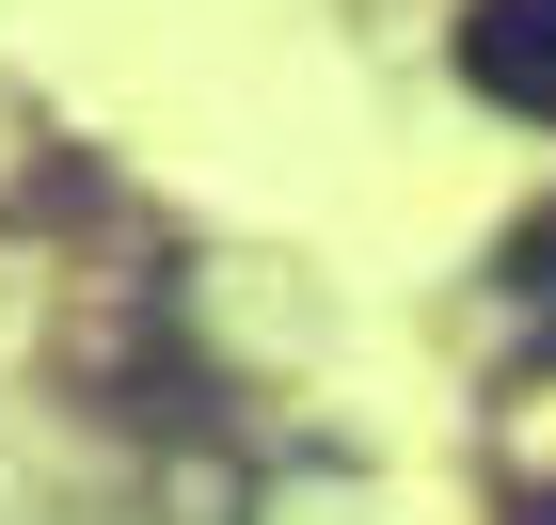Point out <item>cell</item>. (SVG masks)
Here are the masks:
<instances>
[{
  "mask_svg": "<svg viewBox=\"0 0 556 525\" xmlns=\"http://www.w3.org/2000/svg\"><path fill=\"white\" fill-rule=\"evenodd\" d=\"M525 525H556V510H525Z\"/></svg>",
  "mask_w": 556,
  "mask_h": 525,
  "instance_id": "obj_3",
  "label": "cell"
},
{
  "mask_svg": "<svg viewBox=\"0 0 556 525\" xmlns=\"http://www.w3.org/2000/svg\"><path fill=\"white\" fill-rule=\"evenodd\" d=\"M509 287H525V303L556 318V208H541V223H525V239H509Z\"/></svg>",
  "mask_w": 556,
  "mask_h": 525,
  "instance_id": "obj_2",
  "label": "cell"
},
{
  "mask_svg": "<svg viewBox=\"0 0 556 525\" xmlns=\"http://www.w3.org/2000/svg\"><path fill=\"white\" fill-rule=\"evenodd\" d=\"M462 80L525 128H556V0H477L462 16Z\"/></svg>",
  "mask_w": 556,
  "mask_h": 525,
  "instance_id": "obj_1",
  "label": "cell"
}]
</instances>
